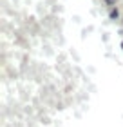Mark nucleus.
Segmentation results:
<instances>
[{"mask_svg":"<svg viewBox=\"0 0 123 127\" xmlns=\"http://www.w3.org/2000/svg\"><path fill=\"white\" fill-rule=\"evenodd\" d=\"M109 16H110L112 20H118V16H120V11L116 9V7H112V9H110V13H109Z\"/></svg>","mask_w":123,"mask_h":127,"instance_id":"obj_1","label":"nucleus"},{"mask_svg":"<svg viewBox=\"0 0 123 127\" xmlns=\"http://www.w3.org/2000/svg\"><path fill=\"white\" fill-rule=\"evenodd\" d=\"M105 2H107L109 5H114V4H116V0H105Z\"/></svg>","mask_w":123,"mask_h":127,"instance_id":"obj_2","label":"nucleus"},{"mask_svg":"<svg viewBox=\"0 0 123 127\" xmlns=\"http://www.w3.org/2000/svg\"><path fill=\"white\" fill-rule=\"evenodd\" d=\"M121 49H123V42H121Z\"/></svg>","mask_w":123,"mask_h":127,"instance_id":"obj_3","label":"nucleus"}]
</instances>
